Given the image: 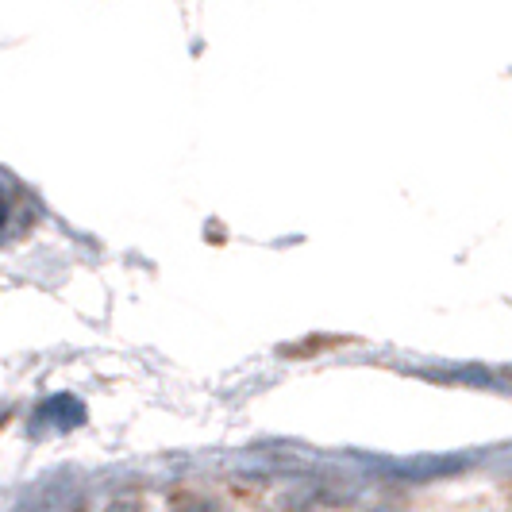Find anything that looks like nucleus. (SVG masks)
I'll return each instance as SVG.
<instances>
[{
  "mask_svg": "<svg viewBox=\"0 0 512 512\" xmlns=\"http://www.w3.org/2000/svg\"><path fill=\"white\" fill-rule=\"evenodd\" d=\"M178 512H216L212 505H205V501H185Z\"/></svg>",
  "mask_w": 512,
  "mask_h": 512,
  "instance_id": "obj_1",
  "label": "nucleus"
}]
</instances>
